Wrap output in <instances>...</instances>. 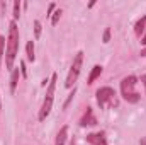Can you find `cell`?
Masks as SVG:
<instances>
[{
  "label": "cell",
  "instance_id": "1",
  "mask_svg": "<svg viewBox=\"0 0 146 145\" xmlns=\"http://www.w3.org/2000/svg\"><path fill=\"white\" fill-rule=\"evenodd\" d=\"M17 48H19V29H17L15 22H10V26H9V38H7V50H5V65H7V68L14 67Z\"/></svg>",
  "mask_w": 146,
  "mask_h": 145
},
{
  "label": "cell",
  "instance_id": "2",
  "mask_svg": "<svg viewBox=\"0 0 146 145\" xmlns=\"http://www.w3.org/2000/svg\"><path fill=\"white\" fill-rule=\"evenodd\" d=\"M136 85H138V79L134 75H129L121 82V92H122V97L127 103H138L139 101L141 96L136 91Z\"/></svg>",
  "mask_w": 146,
  "mask_h": 145
},
{
  "label": "cell",
  "instance_id": "3",
  "mask_svg": "<svg viewBox=\"0 0 146 145\" xmlns=\"http://www.w3.org/2000/svg\"><path fill=\"white\" fill-rule=\"evenodd\" d=\"M97 103L100 108H106V106H112L115 108L119 103H117V96H115V91L110 89V87H100L97 91Z\"/></svg>",
  "mask_w": 146,
  "mask_h": 145
},
{
  "label": "cell",
  "instance_id": "4",
  "mask_svg": "<svg viewBox=\"0 0 146 145\" xmlns=\"http://www.w3.org/2000/svg\"><path fill=\"white\" fill-rule=\"evenodd\" d=\"M54 85H56V73L51 77V82H49V87H48V92H46L42 108H41V111H39V119H41V121L51 113V108H53V96H54Z\"/></svg>",
  "mask_w": 146,
  "mask_h": 145
},
{
  "label": "cell",
  "instance_id": "5",
  "mask_svg": "<svg viewBox=\"0 0 146 145\" xmlns=\"http://www.w3.org/2000/svg\"><path fill=\"white\" fill-rule=\"evenodd\" d=\"M82 63H83V53L78 51L76 56H75V60H73V63H72L70 73H68V77H66V82H65L66 87H73V84L76 82V79H78V75H80V70H82Z\"/></svg>",
  "mask_w": 146,
  "mask_h": 145
},
{
  "label": "cell",
  "instance_id": "6",
  "mask_svg": "<svg viewBox=\"0 0 146 145\" xmlns=\"http://www.w3.org/2000/svg\"><path fill=\"white\" fill-rule=\"evenodd\" d=\"M80 125H82V126H94V125H97V118H95L92 108H87L83 118L80 119Z\"/></svg>",
  "mask_w": 146,
  "mask_h": 145
},
{
  "label": "cell",
  "instance_id": "7",
  "mask_svg": "<svg viewBox=\"0 0 146 145\" xmlns=\"http://www.w3.org/2000/svg\"><path fill=\"white\" fill-rule=\"evenodd\" d=\"M87 142L92 144V145H107L106 135H104L102 132H99V133H88V135H87Z\"/></svg>",
  "mask_w": 146,
  "mask_h": 145
},
{
  "label": "cell",
  "instance_id": "8",
  "mask_svg": "<svg viewBox=\"0 0 146 145\" xmlns=\"http://www.w3.org/2000/svg\"><path fill=\"white\" fill-rule=\"evenodd\" d=\"M66 138H68V126H63V128L60 130V133L56 135V142H54V145H65Z\"/></svg>",
  "mask_w": 146,
  "mask_h": 145
},
{
  "label": "cell",
  "instance_id": "9",
  "mask_svg": "<svg viewBox=\"0 0 146 145\" xmlns=\"http://www.w3.org/2000/svg\"><path fill=\"white\" fill-rule=\"evenodd\" d=\"M100 73H102V67H100V65H95V67L92 68L90 75H88V84H94V82H95V79H99V77H100Z\"/></svg>",
  "mask_w": 146,
  "mask_h": 145
},
{
  "label": "cell",
  "instance_id": "10",
  "mask_svg": "<svg viewBox=\"0 0 146 145\" xmlns=\"http://www.w3.org/2000/svg\"><path fill=\"white\" fill-rule=\"evenodd\" d=\"M145 29H146V15H145V17H141V19L136 22V28H134V33H136V36H141Z\"/></svg>",
  "mask_w": 146,
  "mask_h": 145
},
{
  "label": "cell",
  "instance_id": "11",
  "mask_svg": "<svg viewBox=\"0 0 146 145\" xmlns=\"http://www.w3.org/2000/svg\"><path fill=\"white\" fill-rule=\"evenodd\" d=\"M17 82H19V70L15 68V70L12 72V75H10V92H12V94L15 92V87H17Z\"/></svg>",
  "mask_w": 146,
  "mask_h": 145
},
{
  "label": "cell",
  "instance_id": "12",
  "mask_svg": "<svg viewBox=\"0 0 146 145\" xmlns=\"http://www.w3.org/2000/svg\"><path fill=\"white\" fill-rule=\"evenodd\" d=\"M26 53H27V60L29 62H34V43L33 41H29L26 44Z\"/></svg>",
  "mask_w": 146,
  "mask_h": 145
},
{
  "label": "cell",
  "instance_id": "13",
  "mask_svg": "<svg viewBox=\"0 0 146 145\" xmlns=\"http://www.w3.org/2000/svg\"><path fill=\"white\" fill-rule=\"evenodd\" d=\"M60 17H61V10L58 9V10L53 14V17H51V24H53V26H56V24H58V21H60Z\"/></svg>",
  "mask_w": 146,
  "mask_h": 145
},
{
  "label": "cell",
  "instance_id": "14",
  "mask_svg": "<svg viewBox=\"0 0 146 145\" xmlns=\"http://www.w3.org/2000/svg\"><path fill=\"white\" fill-rule=\"evenodd\" d=\"M19 15H21V3L19 2H14V17L19 19Z\"/></svg>",
  "mask_w": 146,
  "mask_h": 145
},
{
  "label": "cell",
  "instance_id": "15",
  "mask_svg": "<svg viewBox=\"0 0 146 145\" xmlns=\"http://www.w3.org/2000/svg\"><path fill=\"white\" fill-rule=\"evenodd\" d=\"M34 34H36V38L41 36V22H39V21L34 22Z\"/></svg>",
  "mask_w": 146,
  "mask_h": 145
},
{
  "label": "cell",
  "instance_id": "16",
  "mask_svg": "<svg viewBox=\"0 0 146 145\" xmlns=\"http://www.w3.org/2000/svg\"><path fill=\"white\" fill-rule=\"evenodd\" d=\"M3 44H5V38L0 36V65H2V56H3Z\"/></svg>",
  "mask_w": 146,
  "mask_h": 145
},
{
  "label": "cell",
  "instance_id": "17",
  "mask_svg": "<svg viewBox=\"0 0 146 145\" xmlns=\"http://www.w3.org/2000/svg\"><path fill=\"white\" fill-rule=\"evenodd\" d=\"M110 39V29H106V33H104V43H109Z\"/></svg>",
  "mask_w": 146,
  "mask_h": 145
},
{
  "label": "cell",
  "instance_id": "18",
  "mask_svg": "<svg viewBox=\"0 0 146 145\" xmlns=\"http://www.w3.org/2000/svg\"><path fill=\"white\" fill-rule=\"evenodd\" d=\"M53 10H54V3H49V7H48V15H49Z\"/></svg>",
  "mask_w": 146,
  "mask_h": 145
},
{
  "label": "cell",
  "instance_id": "19",
  "mask_svg": "<svg viewBox=\"0 0 146 145\" xmlns=\"http://www.w3.org/2000/svg\"><path fill=\"white\" fill-rule=\"evenodd\" d=\"M21 68H22V70H21V72H22V75L26 77V65H24V63H21Z\"/></svg>",
  "mask_w": 146,
  "mask_h": 145
},
{
  "label": "cell",
  "instance_id": "20",
  "mask_svg": "<svg viewBox=\"0 0 146 145\" xmlns=\"http://www.w3.org/2000/svg\"><path fill=\"white\" fill-rule=\"evenodd\" d=\"M139 144H141V145H146V137H143V138H141V142H139Z\"/></svg>",
  "mask_w": 146,
  "mask_h": 145
},
{
  "label": "cell",
  "instance_id": "21",
  "mask_svg": "<svg viewBox=\"0 0 146 145\" xmlns=\"http://www.w3.org/2000/svg\"><path fill=\"white\" fill-rule=\"evenodd\" d=\"M141 80H143V84H145V89H146V75H143V77H141Z\"/></svg>",
  "mask_w": 146,
  "mask_h": 145
},
{
  "label": "cell",
  "instance_id": "22",
  "mask_svg": "<svg viewBox=\"0 0 146 145\" xmlns=\"http://www.w3.org/2000/svg\"><path fill=\"white\" fill-rule=\"evenodd\" d=\"M141 43H143V44H146V34L143 36V41H141Z\"/></svg>",
  "mask_w": 146,
  "mask_h": 145
},
{
  "label": "cell",
  "instance_id": "23",
  "mask_svg": "<svg viewBox=\"0 0 146 145\" xmlns=\"http://www.w3.org/2000/svg\"><path fill=\"white\" fill-rule=\"evenodd\" d=\"M141 56H146V50H143V51H141Z\"/></svg>",
  "mask_w": 146,
  "mask_h": 145
},
{
  "label": "cell",
  "instance_id": "24",
  "mask_svg": "<svg viewBox=\"0 0 146 145\" xmlns=\"http://www.w3.org/2000/svg\"><path fill=\"white\" fill-rule=\"evenodd\" d=\"M70 145H75V140H72V142H70Z\"/></svg>",
  "mask_w": 146,
  "mask_h": 145
}]
</instances>
